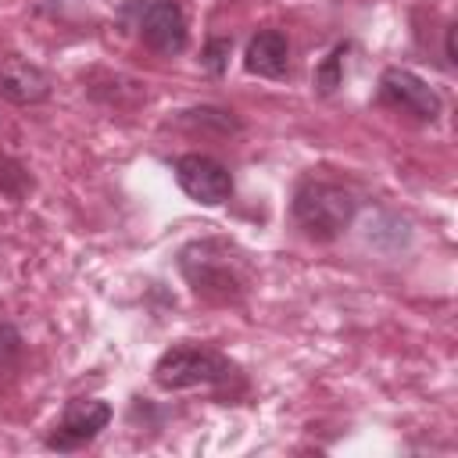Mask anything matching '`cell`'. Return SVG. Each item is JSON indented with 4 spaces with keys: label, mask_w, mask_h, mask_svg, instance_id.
<instances>
[{
    "label": "cell",
    "mask_w": 458,
    "mask_h": 458,
    "mask_svg": "<svg viewBox=\"0 0 458 458\" xmlns=\"http://www.w3.org/2000/svg\"><path fill=\"white\" fill-rule=\"evenodd\" d=\"M229 54H233V39H229V36H211V39L204 43L200 64H204L211 75H222L225 64H229Z\"/></svg>",
    "instance_id": "4fadbf2b"
},
{
    "label": "cell",
    "mask_w": 458,
    "mask_h": 458,
    "mask_svg": "<svg viewBox=\"0 0 458 458\" xmlns=\"http://www.w3.org/2000/svg\"><path fill=\"white\" fill-rule=\"evenodd\" d=\"M344 54H347V43L333 47V50L326 54V61L315 68V89H318L322 97H329V93L340 86V64H344Z\"/></svg>",
    "instance_id": "7c38bea8"
},
{
    "label": "cell",
    "mask_w": 458,
    "mask_h": 458,
    "mask_svg": "<svg viewBox=\"0 0 458 458\" xmlns=\"http://www.w3.org/2000/svg\"><path fill=\"white\" fill-rule=\"evenodd\" d=\"M140 39L154 50V54H165V57H175L186 50V14L179 7V0H150L143 11H140Z\"/></svg>",
    "instance_id": "52a82bcc"
},
{
    "label": "cell",
    "mask_w": 458,
    "mask_h": 458,
    "mask_svg": "<svg viewBox=\"0 0 458 458\" xmlns=\"http://www.w3.org/2000/svg\"><path fill=\"white\" fill-rule=\"evenodd\" d=\"M29 186H32L29 168L18 165V161H11V157H0V190H4L11 200H21V197L29 193Z\"/></svg>",
    "instance_id": "8fae6325"
},
{
    "label": "cell",
    "mask_w": 458,
    "mask_h": 458,
    "mask_svg": "<svg viewBox=\"0 0 458 458\" xmlns=\"http://www.w3.org/2000/svg\"><path fill=\"white\" fill-rule=\"evenodd\" d=\"M0 93L18 107L43 104L50 97V75L25 57H7L0 64Z\"/></svg>",
    "instance_id": "ba28073f"
},
{
    "label": "cell",
    "mask_w": 458,
    "mask_h": 458,
    "mask_svg": "<svg viewBox=\"0 0 458 458\" xmlns=\"http://www.w3.org/2000/svg\"><path fill=\"white\" fill-rule=\"evenodd\" d=\"M243 68L261 79H283L290 72V39L283 29H261L247 39Z\"/></svg>",
    "instance_id": "9c48e42d"
},
{
    "label": "cell",
    "mask_w": 458,
    "mask_h": 458,
    "mask_svg": "<svg viewBox=\"0 0 458 458\" xmlns=\"http://www.w3.org/2000/svg\"><path fill=\"white\" fill-rule=\"evenodd\" d=\"M236 365L208 347V344H172L168 351H161V358L154 361V383L161 390H190V386H222L229 379H236Z\"/></svg>",
    "instance_id": "3957f363"
},
{
    "label": "cell",
    "mask_w": 458,
    "mask_h": 458,
    "mask_svg": "<svg viewBox=\"0 0 458 458\" xmlns=\"http://www.w3.org/2000/svg\"><path fill=\"white\" fill-rule=\"evenodd\" d=\"M111 404L100 401V397H75L64 404L57 426L47 433V447L50 451H79L86 444H93L107 422H111Z\"/></svg>",
    "instance_id": "277c9868"
},
{
    "label": "cell",
    "mask_w": 458,
    "mask_h": 458,
    "mask_svg": "<svg viewBox=\"0 0 458 458\" xmlns=\"http://www.w3.org/2000/svg\"><path fill=\"white\" fill-rule=\"evenodd\" d=\"M18 354H21V333L0 318V372L11 369L18 361Z\"/></svg>",
    "instance_id": "5bb4252c"
},
{
    "label": "cell",
    "mask_w": 458,
    "mask_h": 458,
    "mask_svg": "<svg viewBox=\"0 0 458 458\" xmlns=\"http://www.w3.org/2000/svg\"><path fill=\"white\" fill-rule=\"evenodd\" d=\"M182 122L186 125H204V129H218V132H236L240 122L233 118V111H222V107H190L182 111Z\"/></svg>",
    "instance_id": "30bf717a"
},
{
    "label": "cell",
    "mask_w": 458,
    "mask_h": 458,
    "mask_svg": "<svg viewBox=\"0 0 458 458\" xmlns=\"http://www.w3.org/2000/svg\"><path fill=\"white\" fill-rule=\"evenodd\" d=\"M293 222L297 229L315 240V243H329L336 236H344L358 215V197L351 186L333 182V179H318V175H304L293 190Z\"/></svg>",
    "instance_id": "7a4b0ae2"
},
{
    "label": "cell",
    "mask_w": 458,
    "mask_h": 458,
    "mask_svg": "<svg viewBox=\"0 0 458 458\" xmlns=\"http://www.w3.org/2000/svg\"><path fill=\"white\" fill-rule=\"evenodd\" d=\"M447 64H458V57H454V25H447Z\"/></svg>",
    "instance_id": "9a60e30c"
},
{
    "label": "cell",
    "mask_w": 458,
    "mask_h": 458,
    "mask_svg": "<svg viewBox=\"0 0 458 458\" xmlns=\"http://www.w3.org/2000/svg\"><path fill=\"white\" fill-rule=\"evenodd\" d=\"M179 272L200 301L240 304L250 290V265L229 240H193L179 250Z\"/></svg>",
    "instance_id": "6da1fadb"
},
{
    "label": "cell",
    "mask_w": 458,
    "mask_h": 458,
    "mask_svg": "<svg viewBox=\"0 0 458 458\" xmlns=\"http://www.w3.org/2000/svg\"><path fill=\"white\" fill-rule=\"evenodd\" d=\"M175 182L190 200H197L204 208H218L233 197V175L211 154H197V150L182 154L175 161Z\"/></svg>",
    "instance_id": "8992f818"
},
{
    "label": "cell",
    "mask_w": 458,
    "mask_h": 458,
    "mask_svg": "<svg viewBox=\"0 0 458 458\" xmlns=\"http://www.w3.org/2000/svg\"><path fill=\"white\" fill-rule=\"evenodd\" d=\"M379 104L404 111L419 122H437L444 114L440 93L422 75H415L411 68H386L379 75Z\"/></svg>",
    "instance_id": "5b68a950"
}]
</instances>
